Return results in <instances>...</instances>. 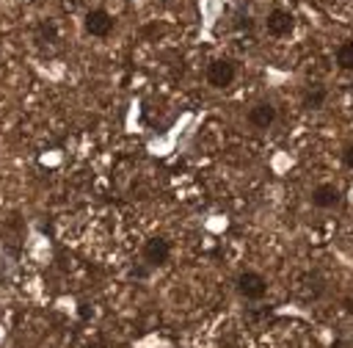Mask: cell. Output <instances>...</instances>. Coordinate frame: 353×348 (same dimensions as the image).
<instances>
[{
    "instance_id": "1",
    "label": "cell",
    "mask_w": 353,
    "mask_h": 348,
    "mask_svg": "<svg viewBox=\"0 0 353 348\" xmlns=\"http://www.w3.org/2000/svg\"><path fill=\"white\" fill-rule=\"evenodd\" d=\"M237 293L245 298V301H259L265 298L268 293V279L259 273V271H243L237 276Z\"/></svg>"
},
{
    "instance_id": "2",
    "label": "cell",
    "mask_w": 353,
    "mask_h": 348,
    "mask_svg": "<svg viewBox=\"0 0 353 348\" xmlns=\"http://www.w3.org/2000/svg\"><path fill=\"white\" fill-rule=\"evenodd\" d=\"M234 77H237V69H234V64L229 58H218V61H212L207 66V83L212 88H226V86L234 83Z\"/></svg>"
},
{
    "instance_id": "3",
    "label": "cell",
    "mask_w": 353,
    "mask_h": 348,
    "mask_svg": "<svg viewBox=\"0 0 353 348\" xmlns=\"http://www.w3.org/2000/svg\"><path fill=\"white\" fill-rule=\"evenodd\" d=\"M141 257L149 268H157V265H165L168 257H171V243L165 238H149L141 249Z\"/></svg>"
},
{
    "instance_id": "4",
    "label": "cell",
    "mask_w": 353,
    "mask_h": 348,
    "mask_svg": "<svg viewBox=\"0 0 353 348\" xmlns=\"http://www.w3.org/2000/svg\"><path fill=\"white\" fill-rule=\"evenodd\" d=\"M265 28H268L270 36H290L292 28H295V17L290 11H284V8H273L268 14V19H265Z\"/></svg>"
},
{
    "instance_id": "5",
    "label": "cell",
    "mask_w": 353,
    "mask_h": 348,
    "mask_svg": "<svg viewBox=\"0 0 353 348\" xmlns=\"http://www.w3.org/2000/svg\"><path fill=\"white\" fill-rule=\"evenodd\" d=\"M342 202V191L334 185V182H320L314 191H312V204L317 210H331Z\"/></svg>"
},
{
    "instance_id": "6",
    "label": "cell",
    "mask_w": 353,
    "mask_h": 348,
    "mask_svg": "<svg viewBox=\"0 0 353 348\" xmlns=\"http://www.w3.org/2000/svg\"><path fill=\"white\" fill-rule=\"evenodd\" d=\"M85 30L91 36H108L113 30V17L105 8H91L85 14Z\"/></svg>"
},
{
    "instance_id": "7",
    "label": "cell",
    "mask_w": 353,
    "mask_h": 348,
    "mask_svg": "<svg viewBox=\"0 0 353 348\" xmlns=\"http://www.w3.org/2000/svg\"><path fill=\"white\" fill-rule=\"evenodd\" d=\"M245 119H248L251 127L268 130V127L276 122V108H273V102H256V105H251V110H248Z\"/></svg>"
},
{
    "instance_id": "8",
    "label": "cell",
    "mask_w": 353,
    "mask_h": 348,
    "mask_svg": "<svg viewBox=\"0 0 353 348\" xmlns=\"http://www.w3.org/2000/svg\"><path fill=\"white\" fill-rule=\"evenodd\" d=\"M325 99H328V91L314 83V86H309L306 94H303V108H306V110H320V108L325 105Z\"/></svg>"
},
{
    "instance_id": "9",
    "label": "cell",
    "mask_w": 353,
    "mask_h": 348,
    "mask_svg": "<svg viewBox=\"0 0 353 348\" xmlns=\"http://www.w3.org/2000/svg\"><path fill=\"white\" fill-rule=\"evenodd\" d=\"M336 66L345 69V72H353V41L339 44V50H336Z\"/></svg>"
},
{
    "instance_id": "10",
    "label": "cell",
    "mask_w": 353,
    "mask_h": 348,
    "mask_svg": "<svg viewBox=\"0 0 353 348\" xmlns=\"http://www.w3.org/2000/svg\"><path fill=\"white\" fill-rule=\"evenodd\" d=\"M39 39H41V41H55V39H58V28H55L52 19L39 22Z\"/></svg>"
},
{
    "instance_id": "11",
    "label": "cell",
    "mask_w": 353,
    "mask_h": 348,
    "mask_svg": "<svg viewBox=\"0 0 353 348\" xmlns=\"http://www.w3.org/2000/svg\"><path fill=\"white\" fill-rule=\"evenodd\" d=\"M342 160H345V166H347V168H353V144H347V146H345Z\"/></svg>"
},
{
    "instance_id": "12",
    "label": "cell",
    "mask_w": 353,
    "mask_h": 348,
    "mask_svg": "<svg viewBox=\"0 0 353 348\" xmlns=\"http://www.w3.org/2000/svg\"><path fill=\"white\" fill-rule=\"evenodd\" d=\"M132 276L135 279H143V276H149V268L146 265H138V268H132Z\"/></svg>"
},
{
    "instance_id": "13",
    "label": "cell",
    "mask_w": 353,
    "mask_h": 348,
    "mask_svg": "<svg viewBox=\"0 0 353 348\" xmlns=\"http://www.w3.org/2000/svg\"><path fill=\"white\" fill-rule=\"evenodd\" d=\"M331 348H353V342L350 340H334Z\"/></svg>"
},
{
    "instance_id": "14",
    "label": "cell",
    "mask_w": 353,
    "mask_h": 348,
    "mask_svg": "<svg viewBox=\"0 0 353 348\" xmlns=\"http://www.w3.org/2000/svg\"><path fill=\"white\" fill-rule=\"evenodd\" d=\"M342 304H345V309H347V312H353V298H345Z\"/></svg>"
},
{
    "instance_id": "15",
    "label": "cell",
    "mask_w": 353,
    "mask_h": 348,
    "mask_svg": "<svg viewBox=\"0 0 353 348\" xmlns=\"http://www.w3.org/2000/svg\"><path fill=\"white\" fill-rule=\"evenodd\" d=\"M88 348H99V345H88Z\"/></svg>"
},
{
    "instance_id": "16",
    "label": "cell",
    "mask_w": 353,
    "mask_h": 348,
    "mask_svg": "<svg viewBox=\"0 0 353 348\" xmlns=\"http://www.w3.org/2000/svg\"><path fill=\"white\" fill-rule=\"evenodd\" d=\"M163 3H168V0H163Z\"/></svg>"
},
{
    "instance_id": "17",
    "label": "cell",
    "mask_w": 353,
    "mask_h": 348,
    "mask_svg": "<svg viewBox=\"0 0 353 348\" xmlns=\"http://www.w3.org/2000/svg\"><path fill=\"white\" fill-rule=\"evenodd\" d=\"M350 238H353V235H350Z\"/></svg>"
}]
</instances>
